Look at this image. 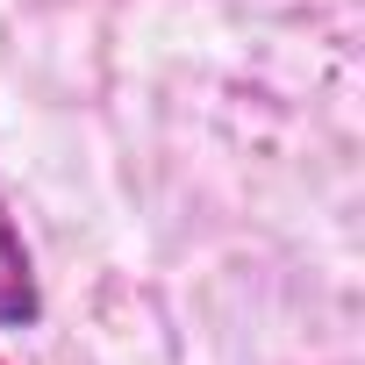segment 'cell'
I'll use <instances>...</instances> for the list:
<instances>
[{
	"label": "cell",
	"instance_id": "1",
	"mask_svg": "<svg viewBox=\"0 0 365 365\" xmlns=\"http://www.w3.org/2000/svg\"><path fill=\"white\" fill-rule=\"evenodd\" d=\"M43 315V294H36V265H29V244L22 230L0 208V329H29Z\"/></svg>",
	"mask_w": 365,
	"mask_h": 365
}]
</instances>
